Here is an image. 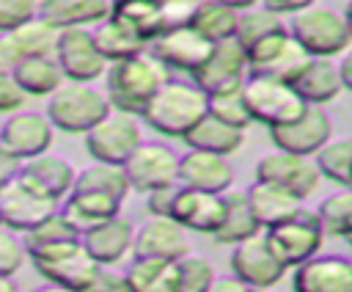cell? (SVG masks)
<instances>
[{
	"label": "cell",
	"instance_id": "cell-58",
	"mask_svg": "<svg viewBox=\"0 0 352 292\" xmlns=\"http://www.w3.org/2000/svg\"><path fill=\"white\" fill-rule=\"evenodd\" d=\"M250 292H272V289H250Z\"/></svg>",
	"mask_w": 352,
	"mask_h": 292
},
{
	"label": "cell",
	"instance_id": "cell-22",
	"mask_svg": "<svg viewBox=\"0 0 352 292\" xmlns=\"http://www.w3.org/2000/svg\"><path fill=\"white\" fill-rule=\"evenodd\" d=\"M179 185L204 193H226L234 185V168L228 157L201 149H187L179 157Z\"/></svg>",
	"mask_w": 352,
	"mask_h": 292
},
{
	"label": "cell",
	"instance_id": "cell-21",
	"mask_svg": "<svg viewBox=\"0 0 352 292\" xmlns=\"http://www.w3.org/2000/svg\"><path fill=\"white\" fill-rule=\"evenodd\" d=\"M292 292H352V259L316 253L294 267Z\"/></svg>",
	"mask_w": 352,
	"mask_h": 292
},
{
	"label": "cell",
	"instance_id": "cell-61",
	"mask_svg": "<svg viewBox=\"0 0 352 292\" xmlns=\"http://www.w3.org/2000/svg\"><path fill=\"white\" fill-rule=\"evenodd\" d=\"M220 3H226V0H220Z\"/></svg>",
	"mask_w": 352,
	"mask_h": 292
},
{
	"label": "cell",
	"instance_id": "cell-41",
	"mask_svg": "<svg viewBox=\"0 0 352 292\" xmlns=\"http://www.w3.org/2000/svg\"><path fill=\"white\" fill-rule=\"evenodd\" d=\"M278 30H286V22L275 14V11H270V8H248V11H239V22H236V41H239V47L248 52L256 41H261V39H267V36H272V33H278Z\"/></svg>",
	"mask_w": 352,
	"mask_h": 292
},
{
	"label": "cell",
	"instance_id": "cell-29",
	"mask_svg": "<svg viewBox=\"0 0 352 292\" xmlns=\"http://www.w3.org/2000/svg\"><path fill=\"white\" fill-rule=\"evenodd\" d=\"M187 149H201V152H212V154H220V157H231L242 149L245 143V129H236V127H228L223 121H217L214 116H204L184 138Z\"/></svg>",
	"mask_w": 352,
	"mask_h": 292
},
{
	"label": "cell",
	"instance_id": "cell-52",
	"mask_svg": "<svg viewBox=\"0 0 352 292\" xmlns=\"http://www.w3.org/2000/svg\"><path fill=\"white\" fill-rule=\"evenodd\" d=\"M206 292H250V286L231 273V275H214V281L209 284Z\"/></svg>",
	"mask_w": 352,
	"mask_h": 292
},
{
	"label": "cell",
	"instance_id": "cell-51",
	"mask_svg": "<svg viewBox=\"0 0 352 292\" xmlns=\"http://www.w3.org/2000/svg\"><path fill=\"white\" fill-rule=\"evenodd\" d=\"M261 6L264 8H270V11H275L278 17L280 14H297V11H302V8H311V6H316V0H261Z\"/></svg>",
	"mask_w": 352,
	"mask_h": 292
},
{
	"label": "cell",
	"instance_id": "cell-48",
	"mask_svg": "<svg viewBox=\"0 0 352 292\" xmlns=\"http://www.w3.org/2000/svg\"><path fill=\"white\" fill-rule=\"evenodd\" d=\"M25 94H22V88L16 85V80H14V74L8 72V69H0V113H16L22 105H25Z\"/></svg>",
	"mask_w": 352,
	"mask_h": 292
},
{
	"label": "cell",
	"instance_id": "cell-23",
	"mask_svg": "<svg viewBox=\"0 0 352 292\" xmlns=\"http://www.w3.org/2000/svg\"><path fill=\"white\" fill-rule=\"evenodd\" d=\"M176 223H182L187 231L198 234H217L226 218V196L223 193H204L192 187H179L173 215Z\"/></svg>",
	"mask_w": 352,
	"mask_h": 292
},
{
	"label": "cell",
	"instance_id": "cell-49",
	"mask_svg": "<svg viewBox=\"0 0 352 292\" xmlns=\"http://www.w3.org/2000/svg\"><path fill=\"white\" fill-rule=\"evenodd\" d=\"M91 292H132V286H129L126 273H113L110 267H102L99 281L94 284Z\"/></svg>",
	"mask_w": 352,
	"mask_h": 292
},
{
	"label": "cell",
	"instance_id": "cell-20",
	"mask_svg": "<svg viewBox=\"0 0 352 292\" xmlns=\"http://www.w3.org/2000/svg\"><path fill=\"white\" fill-rule=\"evenodd\" d=\"M212 41L204 39L198 30H192L190 25L184 28H173V30H165L160 33L148 50L173 72H187L190 77L204 66V61L209 58L212 52Z\"/></svg>",
	"mask_w": 352,
	"mask_h": 292
},
{
	"label": "cell",
	"instance_id": "cell-30",
	"mask_svg": "<svg viewBox=\"0 0 352 292\" xmlns=\"http://www.w3.org/2000/svg\"><path fill=\"white\" fill-rule=\"evenodd\" d=\"M226 218L223 226L214 234V242L220 245H236L242 240H250L261 234V223L253 215V207L248 201V190H226Z\"/></svg>",
	"mask_w": 352,
	"mask_h": 292
},
{
	"label": "cell",
	"instance_id": "cell-5",
	"mask_svg": "<svg viewBox=\"0 0 352 292\" xmlns=\"http://www.w3.org/2000/svg\"><path fill=\"white\" fill-rule=\"evenodd\" d=\"M242 96H245L253 124H264L267 129L292 124L308 110V105L292 88V83L270 77V74H248L242 85Z\"/></svg>",
	"mask_w": 352,
	"mask_h": 292
},
{
	"label": "cell",
	"instance_id": "cell-42",
	"mask_svg": "<svg viewBox=\"0 0 352 292\" xmlns=\"http://www.w3.org/2000/svg\"><path fill=\"white\" fill-rule=\"evenodd\" d=\"M214 275L217 273L206 256L187 253L176 262V292H206Z\"/></svg>",
	"mask_w": 352,
	"mask_h": 292
},
{
	"label": "cell",
	"instance_id": "cell-17",
	"mask_svg": "<svg viewBox=\"0 0 352 292\" xmlns=\"http://www.w3.org/2000/svg\"><path fill=\"white\" fill-rule=\"evenodd\" d=\"M52 121L47 118V113H36V110H16L11 113L3 127H0V143L19 157L22 163L30 157H38L44 152H50L52 146Z\"/></svg>",
	"mask_w": 352,
	"mask_h": 292
},
{
	"label": "cell",
	"instance_id": "cell-19",
	"mask_svg": "<svg viewBox=\"0 0 352 292\" xmlns=\"http://www.w3.org/2000/svg\"><path fill=\"white\" fill-rule=\"evenodd\" d=\"M135 259H165V262H179L182 256L190 253V240L187 229L176 223L173 218H157L151 215L135 229V245H132Z\"/></svg>",
	"mask_w": 352,
	"mask_h": 292
},
{
	"label": "cell",
	"instance_id": "cell-27",
	"mask_svg": "<svg viewBox=\"0 0 352 292\" xmlns=\"http://www.w3.org/2000/svg\"><path fill=\"white\" fill-rule=\"evenodd\" d=\"M38 17L58 30L88 28L110 17V0H38Z\"/></svg>",
	"mask_w": 352,
	"mask_h": 292
},
{
	"label": "cell",
	"instance_id": "cell-38",
	"mask_svg": "<svg viewBox=\"0 0 352 292\" xmlns=\"http://www.w3.org/2000/svg\"><path fill=\"white\" fill-rule=\"evenodd\" d=\"M132 292H176V262L135 259L126 267Z\"/></svg>",
	"mask_w": 352,
	"mask_h": 292
},
{
	"label": "cell",
	"instance_id": "cell-32",
	"mask_svg": "<svg viewBox=\"0 0 352 292\" xmlns=\"http://www.w3.org/2000/svg\"><path fill=\"white\" fill-rule=\"evenodd\" d=\"M80 240H82V231L72 223V218L63 209H55L50 218H44L41 223H36L30 231L22 234L28 256L41 253V251H52V248H60V245H72V242H80Z\"/></svg>",
	"mask_w": 352,
	"mask_h": 292
},
{
	"label": "cell",
	"instance_id": "cell-2",
	"mask_svg": "<svg viewBox=\"0 0 352 292\" xmlns=\"http://www.w3.org/2000/svg\"><path fill=\"white\" fill-rule=\"evenodd\" d=\"M206 113L209 96L192 80H168L148 102L143 121L165 138H184Z\"/></svg>",
	"mask_w": 352,
	"mask_h": 292
},
{
	"label": "cell",
	"instance_id": "cell-35",
	"mask_svg": "<svg viewBox=\"0 0 352 292\" xmlns=\"http://www.w3.org/2000/svg\"><path fill=\"white\" fill-rule=\"evenodd\" d=\"M236 22H239L236 8H231L220 0H198L190 28L198 30L212 44H217V41H228L236 36Z\"/></svg>",
	"mask_w": 352,
	"mask_h": 292
},
{
	"label": "cell",
	"instance_id": "cell-1",
	"mask_svg": "<svg viewBox=\"0 0 352 292\" xmlns=\"http://www.w3.org/2000/svg\"><path fill=\"white\" fill-rule=\"evenodd\" d=\"M170 80V69L146 47L143 52L116 61L104 72V96L113 110L140 116L146 113L154 94Z\"/></svg>",
	"mask_w": 352,
	"mask_h": 292
},
{
	"label": "cell",
	"instance_id": "cell-33",
	"mask_svg": "<svg viewBox=\"0 0 352 292\" xmlns=\"http://www.w3.org/2000/svg\"><path fill=\"white\" fill-rule=\"evenodd\" d=\"M11 74L25 96H47L50 99L66 83L55 58H25L22 63L14 66Z\"/></svg>",
	"mask_w": 352,
	"mask_h": 292
},
{
	"label": "cell",
	"instance_id": "cell-13",
	"mask_svg": "<svg viewBox=\"0 0 352 292\" xmlns=\"http://www.w3.org/2000/svg\"><path fill=\"white\" fill-rule=\"evenodd\" d=\"M228 264H231V273L236 278H242L250 289H272L286 273L283 262L272 253L264 231L250 237V240H242V242L231 245Z\"/></svg>",
	"mask_w": 352,
	"mask_h": 292
},
{
	"label": "cell",
	"instance_id": "cell-18",
	"mask_svg": "<svg viewBox=\"0 0 352 292\" xmlns=\"http://www.w3.org/2000/svg\"><path fill=\"white\" fill-rule=\"evenodd\" d=\"M330 138H333V121L316 105H308V110L300 118H294L292 124L270 129V140L275 149L302 154V157H314Z\"/></svg>",
	"mask_w": 352,
	"mask_h": 292
},
{
	"label": "cell",
	"instance_id": "cell-59",
	"mask_svg": "<svg viewBox=\"0 0 352 292\" xmlns=\"http://www.w3.org/2000/svg\"><path fill=\"white\" fill-rule=\"evenodd\" d=\"M346 242H349V248H352V237H349V240H346Z\"/></svg>",
	"mask_w": 352,
	"mask_h": 292
},
{
	"label": "cell",
	"instance_id": "cell-24",
	"mask_svg": "<svg viewBox=\"0 0 352 292\" xmlns=\"http://www.w3.org/2000/svg\"><path fill=\"white\" fill-rule=\"evenodd\" d=\"M135 229L129 218L124 215H113L91 229L82 231V248L102 264V267H113L118 264L135 245Z\"/></svg>",
	"mask_w": 352,
	"mask_h": 292
},
{
	"label": "cell",
	"instance_id": "cell-15",
	"mask_svg": "<svg viewBox=\"0 0 352 292\" xmlns=\"http://www.w3.org/2000/svg\"><path fill=\"white\" fill-rule=\"evenodd\" d=\"M58 209V201L38 193L33 185H28L22 176H16L11 185L0 190V220L3 226L25 234L44 218H50Z\"/></svg>",
	"mask_w": 352,
	"mask_h": 292
},
{
	"label": "cell",
	"instance_id": "cell-54",
	"mask_svg": "<svg viewBox=\"0 0 352 292\" xmlns=\"http://www.w3.org/2000/svg\"><path fill=\"white\" fill-rule=\"evenodd\" d=\"M256 3H261V0H226V6H231V8H236V11L256 8Z\"/></svg>",
	"mask_w": 352,
	"mask_h": 292
},
{
	"label": "cell",
	"instance_id": "cell-56",
	"mask_svg": "<svg viewBox=\"0 0 352 292\" xmlns=\"http://www.w3.org/2000/svg\"><path fill=\"white\" fill-rule=\"evenodd\" d=\"M33 292H74V289H66V286H58V284H44V286H38V289H33Z\"/></svg>",
	"mask_w": 352,
	"mask_h": 292
},
{
	"label": "cell",
	"instance_id": "cell-4",
	"mask_svg": "<svg viewBox=\"0 0 352 292\" xmlns=\"http://www.w3.org/2000/svg\"><path fill=\"white\" fill-rule=\"evenodd\" d=\"M110 113V102L104 91L94 83H72L66 80L47 102V118L55 129L69 135H85Z\"/></svg>",
	"mask_w": 352,
	"mask_h": 292
},
{
	"label": "cell",
	"instance_id": "cell-8",
	"mask_svg": "<svg viewBox=\"0 0 352 292\" xmlns=\"http://www.w3.org/2000/svg\"><path fill=\"white\" fill-rule=\"evenodd\" d=\"M82 138H85V152L94 157V163H113V165H124L126 157L143 143L138 116L121 113L113 107Z\"/></svg>",
	"mask_w": 352,
	"mask_h": 292
},
{
	"label": "cell",
	"instance_id": "cell-16",
	"mask_svg": "<svg viewBox=\"0 0 352 292\" xmlns=\"http://www.w3.org/2000/svg\"><path fill=\"white\" fill-rule=\"evenodd\" d=\"M305 61H308V52L292 39L289 28L256 41L248 50L250 74H270V77H278V80H286V83L297 74V69Z\"/></svg>",
	"mask_w": 352,
	"mask_h": 292
},
{
	"label": "cell",
	"instance_id": "cell-10",
	"mask_svg": "<svg viewBox=\"0 0 352 292\" xmlns=\"http://www.w3.org/2000/svg\"><path fill=\"white\" fill-rule=\"evenodd\" d=\"M55 61H58L63 77L72 83H94V80L104 77V72L110 66L96 47L94 30H88V28L60 30L58 47H55Z\"/></svg>",
	"mask_w": 352,
	"mask_h": 292
},
{
	"label": "cell",
	"instance_id": "cell-60",
	"mask_svg": "<svg viewBox=\"0 0 352 292\" xmlns=\"http://www.w3.org/2000/svg\"><path fill=\"white\" fill-rule=\"evenodd\" d=\"M0 226H3V220H0Z\"/></svg>",
	"mask_w": 352,
	"mask_h": 292
},
{
	"label": "cell",
	"instance_id": "cell-40",
	"mask_svg": "<svg viewBox=\"0 0 352 292\" xmlns=\"http://www.w3.org/2000/svg\"><path fill=\"white\" fill-rule=\"evenodd\" d=\"M316 215L327 237L349 240L352 237V187H341L324 196L316 207Z\"/></svg>",
	"mask_w": 352,
	"mask_h": 292
},
{
	"label": "cell",
	"instance_id": "cell-26",
	"mask_svg": "<svg viewBox=\"0 0 352 292\" xmlns=\"http://www.w3.org/2000/svg\"><path fill=\"white\" fill-rule=\"evenodd\" d=\"M289 83L302 96L305 105H316V107L336 99L338 91L344 88L338 74V61L333 58H308Z\"/></svg>",
	"mask_w": 352,
	"mask_h": 292
},
{
	"label": "cell",
	"instance_id": "cell-14",
	"mask_svg": "<svg viewBox=\"0 0 352 292\" xmlns=\"http://www.w3.org/2000/svg\"><path fill=\"white\" fill-rule=\"evenodd\" d=\"M58 36L60 30L52 28L38 14L19 25L16 30L0 33V69L14 72V66L22 63L25 58H55Z\"/></svg>",
	"mask_w": 352,
	"mask_h": 292
},
{
	"label": "cell",
	"instance_id": "cell-11",
	"mask_svg": "<svg viewBox=\"0 0 352 292\" xmlns=\"http://www.w3.org/2000/svg\"><path fill=\"white\" fill-rule=\"evenodd\" d=\"M250 74L248 66V52L239 47L236 39L228 41H217L209 52V58L204 61V66L190 77L206 96L212 94H223V91H236L245 85Z\"/></svg>",
	"mask_w": 352,
	"mask_h": 292
},
{
	"label": "cell",
	"instance_id": "cell-6",
	"mask_svg": "<svg viewBox=\"0 0 352 292\" xmlns=\"http://www.w3.org/2000/svg\"><path fill=\"white\" fill-rule=\"evenodd\" d=\"M264 237H267L272 253L283 262V267L294 270V267H300L302 262H308L311 256H316L322 251L327 234L319 223L316 209L300 207L283 223H275V226L264 229Z\"/></svg>",
	"mask_w": 352,
	"mask_h": 292
},
{
	"label": "cell",
	"instance_id": "cell-7",
	"mask_svg": "<svg viewBox=\"0 0 352 292\" xmlns=\"http://www.w3.org/2000/svg\"><path fill=\"white\" fill-rule=\"evenodd\" d=\"M30 259L41 278H47L50 284L74 289V292H91L102 273V264L82 248V240L52 248V251L30 253Z\"/></svg>",
	"mask_w": 352,
	"mask_h": 292
},
{
	"label": "cell",
	"instance_id": "cell-57",
	"mask_svg": "<svg viewBox=\"0 0 352 292\" xmlns=\"http://www.w3.org/2000/svg\"><path fill=\"white\" fill-rule=\"evenodd\" d=\"M344 19H346V28H349V36H352V0H349L346 8H344Z\"/></svg>",
	"mask_w": 352,
	"mask_h": 292
},
{
	"label": "cell",
	"instance_id": "cell-55",
	"mask_svg": "<svg viewBox=\"0 0 352 292\" xmlns=\"http://www.w3.org/2000/svg\"><path fill=\"white\" fill-rule=\"evenodd\" d=\"M0 292H19V289L8 275H0Z\"/></svg>",
	"mask_w": 352,
	"mask_h": 292
},
{
	"label": "cell",
	"instance_id": "cell-53",
	"mask_svg": "<svg viewBox=\"0 0 352 292\" xmlns=\"http://www.w3.org/2000/svg\"><path fill=\"white\" fill-rule=\"evenodd\" d=\"M338 74H341V85L346 88V91H352V44L341 52V58H338Z\"/></svg>",
	"mask_w": 352,
	"mask_h": 292
},
{
	"label": "cell",
	"instance_id": "cell-43",
	"mask_svg": "<svg viewBox=\"0 0 352 292\" xmlns=\"http://www.w3.org/2000/svg\"><path fill=\"white\" fill-rule=\"evenodd\" d=\"M209 116H214L217 121H223L228 127H236V129H248L253 124L250 110H248L245 96H242V88L212 94L209 96Z\"/></svg>",
	"mask_w": 352,
	"mask_h": 292
},
{
	"label": "cell",
	"instance_id": "cell-25",
	"mask_svg": "<svg viewBox=\"0 0 352 292\" xmlns=\"http://www.w3.org/2000/svg\"><path fill=\"white\" fill-rule=\"evenodd\" d=\"M19 176L28 185H33L38 193L50 196L52 201H60V198H66L72 193L74 179H77V168L66 157H60L55 152H44L38 157L25 160Z\"/></svg>",
	"mask_w": 352,
	"mask_h": 292
},
{
	"label": "cell",
	"instance_id": "cell-36",
	"mask_svg": "<svg viewBox=\"0 0 352 292\" xmlns=\"http://www.w3.org/2000/svg\"><path fill=\"white\" fill-rule=\"evenodd\" d=\"M63 212L72 218V223L85 231L113 215H121V201L110 198V196H102V193H82V190H72L66 196V204H63Z\"/></svg>",
	"mask_w": 352,
	"mask_h": 292
},
{
	"label": "cell",
	"instance_id": "cell-44",
	"mask_svg": "<svg viewBox=\"0 0 352 292\" xmlns=\"http://www.w3.org/2000/svg\"><path fill=\"white\" fill-rule=\"evenodd\" d=\"M28 251H25V242L16 237L14 229L8 226H0V275H14L22 262H25Z\"/></svg>",
	"mask_w": 352,
	"mask_h": 292
},
{
	"label": "cell",
	"instance_id": "cell-34",
	"mask_svg": "<svg viewBox=\"0 0 352 292\" xmlns=\"http://www.w3.org/2000/svg\"><path fill=\"white\" fill-rule=\"evenodd\" d=\"M72 190H82V193H102L110 196L116 201H126L132 193V185L124 174V165H113V163H94L82 171H77L74 187Z\"/></svg>",
	"mask_w": 352,
	"mask_h": 292
},
{
	"label": "cell",
	"instance_id": "cell-3",
	"mask_svg": "<svg viewBox=\"0 0 352 292\" xmlns=\"http://www.w3.org/2000/svg\"><path fill=\"white\" fill-rule=\"evenodd\" d=\"M286 28L311 58H336L352 44L344 14L330 6L316 3L311 8H302L289 17Z\"/></svg>",
	"mask_w": 352,
	"mask_h": 292
},
{
	"label": "cell",
	"instance_id": "cell-31",
	"mask_svg": "<svg viewBox=\"0 0 352 292\" xmlns=\"http://www.w3.org/2000/svg\"><path fill=\"white\" fill-rule=\"evenodd\" d=\"M110 17L151 44L162 30V0H110Z\"/></svg>",
	"mask_w": 352,
	"mask_h": 292
},
{
	"label": "cell",
	"instance_id": "cell-45",
	"mask_svg": "<svg viewBox=\"0 0 352 292\" xmlns=\"http://www.w3.org/2000/svg\"><path fill=\"white\" fill-rule=\"evenodd\" d=\"M38 14V0H0V33H11Z\"/></svg>",
	"mask_w": 352,
	"mask_h": 292
},
{
	"label": "cell",
	"instance_id": "cell-37",
	"mask_svg": "<svg viewBox=\"0 0 352 292\" xmlns=\"http://www.w3.org/2000/svg\"><path fill=\"white\" fill-rule=\"evenodd\" d=\"M94 39H96V47H99V52L104 55L107 63L132 58V55H138V52H143V50L148 47L140 36H135L126 25H121V22L113 19V17H107V19H102V22L96 25Z\"/></svg>",
	"mask_w": 352,
	"mask_h": 292
},
{
	"label": "cell",
	"instance_id": "cell-12",
	"mask_svg": "<svg viewBox=\"0 0 352 292\" xmlns=\"http://www.w3.org/2000/svg\"><path fill=\"white\" fill-rule=\"evenodd\" d=\"M124 174L138 193L179 185V154L165 143H140L124 163Z\"/></svg>",
	"mask_w": 352,
	"mask_h": 292
},
{
	"label": "cell",
	"instance_id": "cell-39",
	"mask_svg": "<svg viewBox=\"0 0 352 292\" xmlns=\"http://www.w3.org/2000/svg\"><path fill=\"white\" fill-rule=\"evenodd\" d=\"M316 168L324 179L352 187V138H330L316 154Z\"/></svg>",
	"mask_w": 352,
	"mask_h": 292
},
{
	"label": "cell",
	"instance_id": "cell-28",
	"mask_svg": "<svg viewBox=\"0 0 352 292\" xmlns=\"http://www.w3.org/2000/svg\"><path fill=\"white\" fill-rule=\"evenodd\" d=\"M245 190H248V201H250L253 215L261 223V229H270L275 223H283L286 218H292L302 207V201L297 196H292L289 190H283L278 185H270V182H258L256 179Z\"/></svg>",
	"mask_w": 352,
	"mask_h": 292
},
{
	"label": "cell",
	"instance_id": "cell-50",
	"mask_svg": "<svg viewBox=\"0 0 352 292\" xmlns=\"http://www.w3.org/2000/svg\"><path fill=\"white\" fill-rule=\"evenodd\" d=\"M19 171H22V160L14 157V154L0 143V190H3L6 185H11V182L19 176Z\"/></svg>",
	"mask_w": 352,
	"mask_h": 292
},
{
	"label": "cell",
	"instance_id": "cell-46",
	"mask_svg": "<svg viewBox=\"0 0 352 292\" xmlns=\"http://www.w3.org/2000/svg\"><path fill=\"white\" fill-rule=\"evenodd\" d=\"M195 6H198V0H162V22H165V30L190 25V19L195 14Z\"/></svg>",
	"mask_w": 352,
	"mask_h": 292
},
{
	"label": "cell",
	"instance_id": "cell-9",
	"mask_svg": "<svg viewBox=\"0 0 352 292\" xmlns=\"http://www.w3.org/2000/svg\"><path fill=\"white\" fill-rule=\"evenodd\" d=\"M256 179L278 185V187L289 190L292 196H297L302 201L319 187L322 174H319L314 157H302V154H292V152H283V149H272V152L258 157Z\"/></svg>",
	"mask_w": 352,
	"mask_h": 292
},
{
	"label": "cell",
	"instance_id": "cell-47",
	"mask_svg": "<svg viewBox=\"0 0 352 292\" xmlns=\"http://www.w3.org/2000/svg\"><path fill=\"white\" fill-rule=\"evenodd\" d=\"M179 187L182 185H165V187H157V190H148L146 193V209L157 218H170L173 215V204H176V196H179Z\"/></svg>",
	"mask_w": 352,
	"mask_h": 292
}]
</instances>
